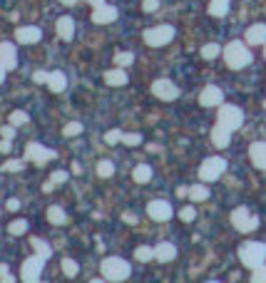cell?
I'll use <instances>...</instances> for the list:
<instances>
[{
    "mask_svg": "<svg viewBox=\"0 0 266 283\" xmlns=\"http://www.w3.org/2000/svg\"><path fill=\"white\" fill-rule=\"evenodd\" d=\"M62 271H65L67 278H75L77 273H80V264L72 261V259H62Z\"/></svg>",
    "mask_w": 266,
    "mask_h": 283,
    "instance_id": "cell-28",
    "label": "cell"
},
{
    "mask_svg": "<svg viewBox=\"0 0 266 283\" xmlns=\"http://www.w3.org/2000/svg\"><path fill=\"white\" fill-rule=\"evenodd\" d=\"M172 204L170 201H164V199H154L147 204V216L152 219V221H170L172 219Z\"/></svg>",
    "mask_w": 266,
    "mask_h": 283,
    "instance_id": "cell-11",
    "label": "cell"
},
{
    "mask_svg": "<svg viewBox=\"0 0 266 283\" xmlns=\"http://www.w3.org/2000/svg\"><path fill=\"white\" fill-rule=\"evenodd\" d=\"M222 53H224V50H222L216 42H209V45L202 47V57H204V60H214V57H219Z\"/></svg>",
    "mask_w": 266,
    "mask_h": 283,
    "instance_id": "cell-29",
    "label": "cell"
},
{
    "mask_svg": "<svg viewBox=\"0 0 266 283\" xmlns=\"http://www.w3.org/2000/svg\"><path fill=\"white\" fill-rule=\"evenodd\" d=\"M45 85H47L53 92H62V90L67 87V77H65V72H60V70H53Z\"/></svg>",
    "mask_w": 266,
    "mask_h": 283,
    "instance_id": "cell-22",
    "label": "cell"
},
{
    "mask_svg": "<svg viewBox=\"0 0 266 283\" xmlns=\"http://www.w3.org/2000/svg\"><path fill=\"white\" fill-rule=\"evenodd\" d=\"M47 221H50V224H55V226H62V224L67 221L65 209H62V207H50V209H47Z\"/></svg>",
    "mask_w": 266,
    "mask_h": 283,
    "instance_id": "cell-24",
    "label": "cell"
},
{
    "mask_svg": "<svg viewBox=\"0 0 266 283\" xmlns=\"http://www.w3.org/2000/svg\"><path fill=\"white\" fill-rule=\"evenodd\" d=\"M231 224H234V228H239V231L249 234V231H254V228L259 226V216L251 214L247 207H239V209L231 211Z\"/></svg>",
    "mask_w": 266,
    "mask_h": 283,
    "instance_id": "cell-7",
    "label": "cell"
},
{
    "mask_svg": "<svg viewBox=\"0 0 266 283\" xmlns=\"http://www.w3.org/2000/svg\"><path fill=\"white\" fill-rule=\"evenodd\" d=\"M30 244H33V248H35V253L42 256V259H50V256H53V248H50L47 241H42V239H38V236H33Z\"/></svg>",
    "mask_w": 266,
    "mask_h": 283,
    "instance_id": "cell-26",
    "label": "cell"
},
{
    "mask_svg": "<svg viewBox=\"0 0 266 283\" xmlns=\"http://www.w3.org/2000/svg\"><path fill=\"white\" fill-rule=\"evenodd\" d=\"M25 159H28V162H35V164H47L50 159H55V151L38 144V142H30V144L25 147Z\"/></svg>",
    "mask_w": 266,
    "mask_h": 283,
    "instance_id": "cell-10",
    "label": "cell"
},
{
    "mask_svg": "<svg viewBox=\"0 0 266 283\" xmlns=\"http://www.w3.org/2000/svg\"><path fill=\"white\" fill-rule=\"evenodd\" d=\"M114 62H117V67H130L134 62V55L132 53H119V55L114 57Z\"/></svg>",
    "mask_w": 266,
    "mask_h": 283,
    "instance_id": "cell-33",
    "label": "cell"
},
{
    "mask_svg": "<svg viewBox=\"0 0 266 283\" xmlns=\"http://www.w3.org/2000/svg\"><path fill=\"white\" fill-rule=\"evenodd\" d=\"M62 134H65V137H77V134H82V124H80V122H70V124H65Z\"/></svg>",
    "mask_w": 266,
    "mask_h": 283,
    "instance_id": "cell-34",
    "label": "cell"
},
{
    "mask_svg": "<svg viewBox=\"0 0 266 283\" xmlns=\"http://www.w3.org/2000/svg\"><path fill=\"white\" fill-rule=\"evenodd\" d=\"M239 259H241V264L247 266V268H259V266H264L266 261V244H259V241H247V244H241L239 248Z\"/></svg>",
    "mask_w": 266,
    "mask_h": 283,
    "instance_id": "cell-2",
    "label": "cell"
},
{
    "mask_svg": "<svg viewBox=\"0 0 266 283\" xmlns=\"http://www.w3.org/2000/svg\"><path fill=\"white\" fill-rule=\"evenodd\" d=\"M22 167H25V162H20V159H8L0 169H3V171H20Z\"/></svg>",
    "mask_w": 266,
    "mask_h": 283,
    "instance_id": "cell-35",
    "label": "cell"
},
{
    "mask_svg": "<svg viewBox=\"0 0 266 283\" xmlns=\"http://www.w3.org/2000/svg\"><path fill=\"white\" fill-rule=\"evenodd\" d=\"M97 174H100L102 179H110V176L114 174V164L110 162V159H102V162L97 164Z\"/></svg>",
    "mask_w": 266,
    "mask_h": 283,
    "instance_id": "cell-31",
    "label": "cell"
},
{
    "mask_svg": "<svg viewBox=\"0 0 266 283\" xmlns=\"http://www.w3.org/2000/svg\"><path fill=\"white\" fill-rule=\"evenodd\" d=\"M249 157H251L254 167L266 169V142H254V144L249 147Z\"/></svg>",
    "mask_w": 266,
    "mask_h": 283,
    "instance_id": "cell-17",
    "label": "cell"
},
{
    "mask_svg": "<svg viewBox=\"0 0 266 283\" xmlns=\"http://www.w3.org/2000/svg\"><path fill=\"white\" fill-rule=\"evenodd\" d=\"M194 216H197V211L191 207H184L179 211V219H182V221H194Z\"/></svg>",
    "mask_w": 266,
    "mask_h": 283,
    "instance_id": "cell-40",
    "label": "cell"
},
{
    "mask_svg": "<svg viewBox=\"0 0 266 283\" xmlns=\"http://www.w3.org/2000/svg\"><path fill=\"white\" fill-rule=\"evenodd\" d=\"M117 15H119L117 8H112V5H100V8H95V13H92V22L107 25V22H114Z\"/></svg>",
    "mask_w": 266,
    "mask_h": 283,
    "instance_id": "cell-15",
    "label": "cell"
},
{
    "mask_svg": "<svg viewBox=\"0 0 266 283\" xmlns=\"http://www.w3.org/2000/svg\"><path fill=\"white\" fill-rule=\"evenodd\" d=\"M8 234H10V236H22V234H28V221H25V219L13 221V224L8 226Z\"/></svg>",
    "mask_w": 266,
    "mask_h": 283,
    "instance_id": "cell-30",
    "label": "cell"
},
{
    "mask_svg": "<svg viewBox=\"0 0 266 283\" xmlns=\"http://www.w3.org/2000/svg\"><path fill=\"white\" fill-rule=\"evenodd\" d=\"M0 65L5 70H15L18 67V50L10 42H0Z\"/></svg>",
    "mask_w": 266,
    "mask_h": 283,
    "instance_id": "cell-14",
    "label": "cell"
},
{
    "mask_svg": "<svg viewBox=\"0 0 266 283\" xmlns=\"http://www.w3.org/2000/svg\"><path fill=\"white\" fill-rule=\"evenodd\" d=\"M67 176H70V174H67V171L57 169V171H53V176H50V179H53V182H55V184H62V182H67Z\"/></svg>",
    "mask_w": 266,
    "mask_h": 283,
    "instance_id": "cell-43",
    "label": "cell"
},
{
    "mask_svg": "<svg viewBox=\"0 0 266 283\" xmlns=\"http://www.w3.org/2000/svg\"><path fill=\"white\" fill-rule=\"evenodd\" d=\"M154 259L162 261V264H170L177 259V246L170 244V241H162L159 246H154Z\"/></svg>",
    "mask_w": 266,
    "mask_h": 283,
    "instance_id": "cell-16",
    "label": "cell"
},
{
    "mask_svg": "<svg viewBox=\"0 0 266 283\" xmlns=\"http://www.w3.org/2000/svg\"><path fill=\"white\" fill-rule=\"evenodd\" d=\"M122 137H125V134L119 132V130H110V132L105 134V142H107V144H117V142H122Z\"/></svg>",
    "mask_w": 266,
    "mask_h": 283,
    "instance_id": "cell-37",
    "label": "cell"
},
{
    "mask_svg": "<svg viewBox=\"0 0 266 283\" xmlns=\"http://www.w3.org/2000/svg\"><path fill=\"white\" fill-rule=\"evenodd\" d=\"M0 281H5V283H13V276L8 273V266H5V264H0Z\"/></svg>",
    "mask_w": 266,
    "mask_h": 283,
    "instance_id": "cell-44",
    "label": "cell"
},
{
    "mask_svg": "<svg viewBox=\"0 0 266 283\" xmlns=\"http://www.w3.org/2000/svg\"><path fill=\"white\" fill-rule=\"evenodd\" d=\"M10 142H13V139H3V142H0V151H10Z\"/></svg>",
    "mask_w": 266,
    "mask_h": 283,
    "instance_id": "cell-48",
    "label": "cell"
},
{
    "mask_svg": "<svg viewBox=\"0 0 266 283\" xmlns=\"http://www.w3.org/2000/svg\"><path fill=\"white\" fill-rule=\"evenodd\" d=\"M251 281L266 283V264H264V266H259V268H254V273H251Z\"/></svg>",
    "mask_w": 266,
    "mask_h": 283,
    "instance_id": "cell-38",
    "label": "cell"
},
{
    "mask_svg": "<svg viewBox=\"0 0 266 283\" xmlns=\"http://www.w3.org/2000/svg\"><path fill=\"white\" fill-rule=\"evenodd\" d=\"M174 40V28L172 25H157V28H150L144 33V42L150 47H162V45H170Z\"/></svg>",
    "mask_w": 266,
    "mask_h": 283,
    "instance_id": "cell-6",
    "label": "cell"
},
{
    "mask_svg": "<svg viewBox=\"0 0 266 283\" xmlns=\"http://www.w3.org/2000/svg\"><path fill=\"white\" fill-rule=\"evenodd\" d=\"M90 3H92L95 8H100V5H105V0H90Z\"/></svg>",
    "mask_w": 266,
    "mask_h": 283,
    "instance_id": "cell-51",
    "label": "cell"
},
{
    "mask_svg": "<svg viewBox=\"0 0 266 283\" xmlns=\"http://www.w3.org/2000/svg\"><path fill=\"white\" fill-rule=\"evenodd\" d=\"M122 142H125L127 147H137V144H142V134H125Z\"/></svg>",
    "mask_w": 266,
    "mask_h": 283,
    "instance_id": "cell-39",
    "label": "cell"
},
{
    "mask_svg": "<svg viewBox=\"0 0 266 283\" xmlns=\"http://www.w3.org/2000/svg\"><path fill=\"white\" fill-rule=\"evenodd\" d=\"M209 196V189L202 187V184H197V187H189V199L191 201H204Z\"/></svg>",
    "mask_w": 266,
    "mask_h": 283,
    "instance_id": "cell-27",
    "label": "cell"
},
{
    "mask_svg": "<svg viewBox=\"0 0 266 283\" xmlns=\"http://www.w3.org/2000/svg\"><path fill=\"white\" fill-rule=\"evenodd\" d=\"M5 209H8V211H18V209H20V201H18V199H8Z\"/></svg>",
    "mask_w": 266,
    "mask_h": 283,
    "instance_id": "cell-46",
    "label": "cell"
},
{
    "mask_svg": "<svg viewBox=\"0 0 266 283\" xmlns=\"http://www.w3.org/2000/svg\"><path fill=\"white\" fill-rule=\"evenodd\" d=\"M152 94L157 99H162V102H172V99L179 97V87H177L172 80H154Z\"/></svg>",
    "mask_w": 266,
    "mask_h": 283,
    "instance_id": "cell-9",
    "label": "cell"
},
{
    "mask_svg": "<svg viewBox=\"0 0 266 283\" xmlns=\"http://www.w3.org/2000/svg\"><path fill=\"white\" fill-rule=\"evenodd\" d=\"M247 42L249 45H266V25L256 22L247 30Z\"/></svg>",
    "mask_w": 266,
    "mask_h": 283,
    "instance_id": "cell-19",
    "label": "cell"
},
{
    "mask_svg": "<svg viewBox=\"0 0 266 283\" xmlns=\"http://www.w3.org/2000/svg\"><path fill=\"white\" fill-rule=\"evenodd\" d=\"M127 80H130V75L125 72V67H114V70L105 72V82L110 87H122V85H127Z\"/></svg>",
    "mask_w": 266,
    "mask_h": 283,
    "instance_id": "cell-20",
    "label": "cell"
},
{
    "mask_svg": "<svg viewBox=\"0 0 266 283\" xmlns=\"http://www.w3.org/2000/svg\"><path fill=\"white\" fill-rule=\"evenodd\" d=\"M211 142H214V147H219V149L229 147V142H231V130H227L224 124L216 122V127L211 130Z\"/></svg>",
    "mask_w": 266,
    "mask_h": 283,
    "instance_id": "cell-18",
    "label": "cell"
},
{
    "mask_svg": "<svg viewBox=\"0 0 266 283\" xmlns=\"http://www.w3.org/2000/svg\"><path fill=\"white\" fill-rule=\"evenodd\" d=\"M224 171H227V162H224L222 157H209V159L202 162L199 176H202V182H216Z\"/></svg>",
    "mask_w": 266,
    "mask_h": 283,
    "instance_id": "cell-5",
    "label": "cell"
},
{
    "mask_svg": "<svg viewBox=\"0 0 266 283\" xmlns=\"http://www.w3.org/2000/svg\"><path fill=\"white\" fill-rule=\"evenodd\" d=\"M224 60H227V65L231 70H244L251 62V53H249V47L244 42L234 40V42H229L224 47Z\"/></svg>",
    "mask_w": 266,
    "mask_h": 283,
    "instance_id": "cell-3",
    "label": "cell"
},
{
    "mask_svg": "<svg viewBox=\"0 0 266 283\" xmlns=\"http://www.w3.org/2000/svg\"><path fill=\"white\" fill-rule=\"evenodd\" d=\"M47 77H50V72H45V70H38V72L33 75V80H35L38 85H42V82H47Z\"/></svg>",
    "mask_w": 266,
    "mask_h": 283,
    "instance_id": "cell-45",
    "label": "cell"
},
{
    "mask_svg": "<svg viewBox=\"0 0 266 283\" xmlns=\"http://www.w3.org/2000/svg\"><path fill=\"white\" fill-rule=\"evenodd\" d=\"M224 102V92L216 87V85H207L202 94H199V105L202 107H216V105H222Z\"/></svg>",
    "mask_w": 266,
    "mask_h": 283,
    "instance_id": "cell-12",
    "label": "cell"
},
{
    "mask_svg": "<svg viewBox=\"0 0 266 283\" xmlns=\"http://www.w3.org/2000/svg\"><path fill=\"white\" fill-rule=\"evenodd\" d=\"M264 57H266V47H264Z\"/></svg>",
    "mask_w": 266,
    "mask_h": 283,
    "instance_id": "cell-53",
    "label": "cell"
},
{
    "mask_svg": "<svg viewBox=\"0 0 266 283\" xmlns=\"http://www.w3.org/2000/svg\"><path fill=\"white\" fill-rule=\"evenodd\" d=\"M60 3H62V5H75L77 0H60Z\"/></svg>",
    "mask_w": 266,
    "mask_h": 283,
    "instance_id": "cell-52",
    "label": "cell"
},
{
    "mask_svg": "<svg viewBox=\"0 0 266 283\" xmlns=\"http://www.w3.org/2000/svg\"><path fill=\"white\" fill-rule=\"evenodd\" d=\"M132 179L137 184H147V182L152 179V167H150V164H137L132 171Z\"/></svg>",
    "mask_w": 266,
    "mask_h": 283,
    "instance_id": "cell-23",
    "label": "cell"
},
{
    "mask_svg": "<svg viewBox=\"0 0 266 283\" xmlns=\"http://www.w3.org/2000/svg\"><path fill=\"white\" fill-rule=\"evenodd\" d=\"M229 3H231V0H211L209 15H214V18H224L229 13Z\"/></svg>",
    "mask_w": 266,
    "mask_h": 283,
    "instance_id": "cell-25",
    "label": "cell"
},
{
    "mask_svg": "<svg viewBox=\"0 0 266 283\" xmlns=\"http://www.w3.org/2000/svg\"><path fill=\"white\" fill-rule=\"evenodd\" d=\"M5 72H8V70H5V67H3V65H0V85H3V82H5Z\"/></svg>",
    "mask_w": 266,
    "mask_h": 283,
    "instance_id": "cell-50",
    "label": "cell"
},
{
    "mask_svg": "<svg viewBox=\"0 0 266 283\" xmlns=\"http://www.w3.org/2000/svg\"><path fill=\"white\" fill-rule=\"evenodd\" d=\"M0 134H3V139H13V137H15V124H5V127H0Z\"/></svg>",
    "mask_w": 266,
    "mask_h": 283,
    "instance_id": "cell-42",
    "label": "cell"
},
{
    "mask_svg": "<svg viewBox=\"0 0 266 283\" xmlns=\"http://www.w3.org/2000/svg\"><path fill=\"white\" fill-rule=\"evenodd\" d=\"M25 122H28V114L22 112V110H15V112L10 114V124L20 127V124H25Z\"/></svg>",
    "mask_w": 266,
    "mask_h": 283,
    "instance_id": "cell-36",
    "label": "cell"
},
{
    "mask_svg": "<svg viewBox=\"0 0 266 283\" xmlns=\"http://www.w3.org/2000/svg\"><path fill=\"white\" fill-rule=\"evenodd\" d=\"M216 122L234 132V130H239V127L244 124V112H241L239 107H234V105H222V107H219V114H216Z\"/></svg>",
    "mask_w": 266,
    "mask_h": 283,
    "instance_id": "cell-4",
    "label": "cell"
},
{
    "mask_svg": "<svg viewBox=\"0 0 266 283\" xmlns=\"http://www.w3.org/2000/svg\"><path fill=\"white\" fill-rule=\"evenodd\" d=\"M177 196H189V189H187V187H179V189H177Z\"/></svg>",
    "mask_w": 266,
    "mask_h": 283,
    "instance_id": "cell-49",
    "label": "cell"
},
{
    "mask_svg": "<svg viewBox=\"0 0 266 283\" xmlns=\"http://www.w3.org/2000/svg\"><path fill=\"white\" fill-rule=\"evenodd\" d=\"M57 35L62 40H72V35H75V20L70 18V15L57 20Z\"/></svg>",
    "mask_w": 266,
    "mask_h": 283,
    "instance_id": "cell-21",
    "label": "cell"
},
{
    "mask_svg": "<svg viewBox=\"0 0 266 283\" xmlns=\"http://www.w3.org/2000/svg\"><path fill=\"white\" fill-rule=\"evenodd\" d=\"M42 266H45V259L42 256H30L22 261V268H20V278L25 283H35L40 281V273H42Z\"/></svg>",
    "mask_w": 266,
    "mask_h": 283,
    "instance_id": "cell-8",
    "label": "cell"
},
{
    "mask_svg": "<svg viewBox=\"0 0 266 283\" xmlns=\"http://www.w3.org/2000/svg\"><path fill=\"white\" fill-rule=\"evenodd\" d=\"M159 8V0H142V10L144 13H154Z\"/></svg>",
    "mask_w": 266,
    "mask_h": 283,
    "instance_id": "cell-41",
    "label": "cell"
},
{
    "mask_svg": "<svg viewBox=\"0 0 266 283\" xmlns=\"http://www.w3.org/2000/svg\"><path fill=\"white\" fill-rule=\"evenodd\" d=\"M122 219H125L127 224H137V216H134V214H130V211H127V214H125Z\"/></svg>",
    "mask_w": 266,
    "mask_h": 283,
    "instance_id": "cell-47",
    "label": "cell"
},
{
    "mask_svg": "<svg viewBox=\"0 0 266 283\" xmlns=\"http://www.w3.org/2000/svg\"><path fill=\"white\" fill-rule=\"evenodd\" d=\"M100 273H102V278H105V281H127V278H130V273H132V268H130V264H127L125 259H119V256H110V259H102V264H100Z\"/></svg>",
    "mask_w": 266,
    "mask_h": 283,
    "instance_id": "cell-1",
    "label": "cell"
},
{
    "mask_svg": "<svg viewBox=\"0 0 266 283\" xmlns=\"http://www.w3.org/2000/svg\"><path fill=\"white\" fill-rule=\"evenodd\" d=\"M134 259H137V261H152V259H154V248H152V246H139V248L134 251Z\"/></svg>",
    "mask_w": 266,
    "mask_h": 283,
    "instance_id": "cell-32",
    "label": "cell"
},
{
    "mask_svg": "<svg viewBox=\"0 0 266 283\" xmlns=\"http://www.w3.org/2000/svg\"><path fill=\"white\" fill-rule=\"evenodd\" d=\"M15 38H18L20 45H35V42L42 40V30L35 28V25H25V28L15 30Z\"/></svg>",
    "mask_w": 266,
    "mask_h": 283,
    "instance_id": "cell-13",
    "label": "cell"
},
{
    "mask_svg": "<svg viewBox=\"0 0 266 283\" xmlns=\"http://www.w3.org/2000/svg\"><path fill=\"white\" fill-rule=\"evenodd\" d=\"M264 107H266V102H264Z\"/></svg>",
    "mask_w": 266,
    "mask_h": 283,
    "instance_id": "cell-54",
    "label": "cell"
}]
</instances>
